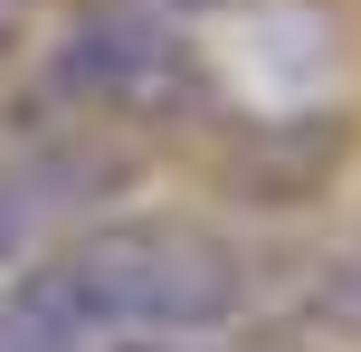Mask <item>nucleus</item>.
Listing matches in <instances>:
<instances>
[{"instance_id":"2","label":"nucleus","mask_w":361,"mask_h":352,"mask_svg":"<svg viewBox=\"0 0 361 352\" xmlns=\"http://www.w3.org/2000/svg\"><path fill=\"white\" fill-rule=\"evenodd\" d=\"M133 190L124 143H0V286Z\"/></svg>"},{"instance_id":"3","label":"nucleus","mask_w":361,"mask_h":352,"mask_svg":"<svg viewBox=\"0 0 361 352\" xmlns=\"http://www.w3.org/2000/svg\"><path fill=\"white\" fill-rule=\"evenodd\" d=\"M133 10H162V19H180V29H190V19H209V10H228V0H133Z\"/></svg>"},{"instance_id":"1","label":"nucleus","mask_w":361,"mask_h":352,"mask_svg":"<svg viewBox=\"0 0 361 352\" xmlns=\"http://www.w3.org/2000/svg\"><path fill=\"white\" fill-rule=\"evenodd\" d=\"M257 277L247 248L200 219L105 210L0 286V352H114V343H219Z\"/></svg>"}]
</instances>
